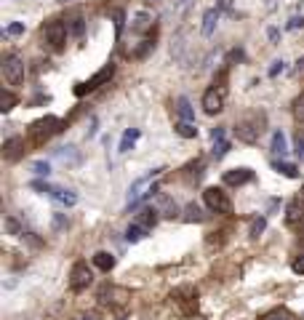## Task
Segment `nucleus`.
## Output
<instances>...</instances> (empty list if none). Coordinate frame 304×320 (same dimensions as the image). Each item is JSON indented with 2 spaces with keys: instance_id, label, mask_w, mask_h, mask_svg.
<instances>
[{
  "instance_id": "obj_1",
  "label": "nucleus",
  "mask_w": 304,
  "mask_h": 320,
  "mask_svg": "<svg viewBox=\"0 0 304 320\" xmlns=\"http://www.w3.org/2000/svg\"><path fill=\"white\" fill-rule=\"evenodd\" d=\"M264 131H267V112L264 110L245 112V115H240L232 126V134L237 136V142H245V144H256Z\"/></svg>"
},
{
  "instance_id": "obj_2",
  "label": "nucleus",
  "mask_w": 304,
  "mask_h": 320,
  "mask_svg": "<svg viewBox=\"0 0 304 320\" xmlns=\"http://www.w3.org/2000/svg\"><path fill=\"white\" fill-rule=\"evenodd\" d=\"M64 126V120L54 118V115H45L40 120H35V123L30 126V131H27V142H30L32 147H43L54 134H59Z\"/></svg>"
},
{
  "instance_id": "obj_3",
  "label": "nucleus",
  "mask_w": 304,
  "mask_h": 320,
  "mask_svg": "<svg viewBox=\"0 0 304 320\" xmlns=\"http://www.w3.org/2000/svg\"><path fill=\"white\" fill-rule=\"evenodd\" d=\"M163 171H166V168H152L149 174H144L141 179H136V182L128 187V208H131V205H136V203H141L144 197H149V195L158 192L155 187H149V184L155 182V179L163 174Z\"/></svg>"
},
{
  "instance_id": "obj_4",
  "label": "nucleus",
  "mask_w": 304,
  "mask_h": 320,
  "mask_svg": "<svg viewBox=\"0 0 304 320\" xmlns=\"http://www.w3.org/2000/svg\"><path fill=\"white\" fill-rule=\"evenodd\" d=\"M40 35H43V43L48 45L51 51H62L64 43H67V37H70V27H67V22H59V19H54V22L43 24Z\"/></svg>"
},
{
  "instance_id": "obj_5",
  "label": "nucleus",
  "mask_w": 304,
  "mask_h": 320,
  "mask_svg": "<svg viewBox=\"0 0 304 320\" xmlns=\"http://www.w3.org/2000/svg\"><path fill=\"white\" fill-rule=\"evenodd\" d=\"M203 203L208 211L214 214H222V216H230L232 214V200L222 187H206L203 190Z\"/></svg>"
},
{
  "instance_id": "obj_6",
  "label": "nucleus",
  "mask_w": 304,
  "mask_h": 320,
  "mask_svg": "<svg viewBox=\"0 0 304 320\" xmlns=\"http://www.w3.org/2000/svg\"><path fill=\"white\" fill-rule=\"evenodd\" d=\"M224 99H227V86H214L208 88L206 93H203V112L206 115H219V112L224 110Z\"/></svg>"
},
{
  "instance_id": "obj_7",
  "label": "nucleus",
  "mask_w": 304,
  "mask_h": 320,
  "mask_svg": "<svg viewBox=\"0 0 304 320\" xmlns=\"http://www.w3.org/2000/svg\"><path fill=\"white\" fill-rule=\"evenodd\" d=\"M112 75H115V64H104L99 72H93L85 83H80V86L75 88V93H78V96H85V93H91V91H96L99 86H104V83H110Z\"/></svg>"
},
{
  "instance_id": "obj_8",
  "label": "nucleus",
  "mask_w": 304,
  "mask_h": 320,
  "mask_svg": "<svg viewBox=\"0 0 304 320\" xmlns=\"http://www.w3.org/2000/svg\"><path fill=\"white\" fill-rule=\"evenodd\" d=\"M171 299L182 307L184 315H197V291L192 286H179L176 291H171Z\"/></svg>"
},
{
  "instance_id": "obj_9",
  "label": "nucleus",
  "mask_w": 304,
  "mask_h": 320,
  "mask_svg": "<svg viewBox=\"0 0 304 320\" xmlns=\"http://www.w3.org/2000/svg\"><path fill=\"white\" fill-rule=\"evenodd\" d=\"M3 78L8 86H22L24 83V62L16 54H8L3 59Z\"/></svg>"
},
{
  "instance_id": "obj_10",
  "label": "nucleus",
  "mask_w": 304,
  "mask_h": 320,
  "mask_svg": "<svg viewBox=\"0 0 304 320\" xmlns=\"http://www.w3.org/2000/svg\"><path fill=\"white\" fill-rule=\"evenodd\" d=\"M32 187L40 190V192H45L48 197H54L59 205H67V208L78 203V195H75L72 190H64V187H54V184H45V182H32Z\"/></svg>"
},
{
  "instance_id": "obj_11",
  "label": "nucleus",
  "mask_w": 304,
  "mask_h": 320,
  "mask_svg": "<svg viewBox=\"0 0 304 320\" xmlns=\"http://www.w3.org/2000/svg\"><path fill=\"white\" fill-rule=\"evenodd\" d=\"M93 283V275L85 261H75L72 264V272H70V291H75V294H80V291H85Z\"/></svg>"
},
{
  "instance_id": "obj_12",
  "label": "nucleus",
  "mask_w": 304,
  "mask_h": 320,
  "mask_svg": "<svg viewBox=\"0 0 304 320\" xmlns=\"http://www.w3.org/2000/svg\"><path fill=\"white\" fill-rule=\"evenodd\" d=\"M248 182H254L251 168H230V171H224V184L227 187H243Z\"/></svg>"
},
{
  "instance_id": "obj_13",
  "label": "nucleus",
  "mask_w": 304,
  "mask_h": 320,
  "mask_svg": "<svg viewBox=\"0 0 304 320\" xmlns=\"http://www.w3.org/2000/svg\"><path fill=\"white\" fill-rule=\"evenodd\" d=\"M27 144H30V142H24V139L22 136H14V139H8V142L3 144V157L8 160V163H14V160H19V157H22L24 152H27Z\"/></svg>"
},
{
  "instance_id": "obj_14",
  "label": "nucleus",
  "mask_w": 304,
  "mask_h": 320,
  "mask_svg": "<svg viewBox=\"0 0 304 320\" xmlns=\"http://www.w3.org/2000/svg\"><path fill=\"white\" fill-rule=\"evenodd\" d=\"M211 139H214L211 155H214L216 160L224 157L227 152H230V142H227V136H224V128H214V131H211Z\"/></svg>"
},
{
  "instance_id": "obj_15",
  "label": "nucleus",
  "mask_w": 304,
  "mask_h": 320,
  "mask_svg": "<svg viewBox=\"0 0 304 320\" xmlns=\"http://www.w3.org/2000/svg\"><path fill=\"white\" fill-rule=\"evenodd\" d=\"M158 219H160V211L155 208V205H152V208H141L139 214H136V224H141V227H144L147 232H152V227H155L158 224Z\"/></svg>"
},
{
  "instance_id": "obj_16",
  "label": "nucleus",
  "mask_w": 304,
  "mask_h": 320,
  "mask_svg": "<svg viewBox=\"0 0 304 320\" xmlns=\"http://www.w3.org/2000/svg\"><path fill=\"white\" fill-rule=\"evenodd\" d=\"M219 16H222V11L219 8H208V11L203 14V27H200V32H203V37H211L214 35V30H216V22H219Z\"/></svg>"
},
{
  "instance_id": "obj_17",
  "label": "nucleus",
  "mask_w": 304,
  "mask_h": 320,
  "mask_svg": "<svg viewBox=\"0 0 304 320\" xmlns=\"http://www.w3.org/2000/svg\"><path fill=\"white\" fill-rule=\"evenodd\" d=\"M91 261H93V267L102 270V272H110L112 267H115V256H112V253H107V251H96V253L91 256Z\"/></svg>"
},
{
  "instance_id": "obj_18",
  "label": "nucleus",
  "mask_w": 304,
  "mask_h": 320,
  "mask_svg": "<svg viewBox=\"0 0 304 320\" xmlns=\"http://www.w3.org/2000/svg\"><path fill=\"white\" fill-rule=\"evenodd\" d=\"M174 131H176L179 136H184V139H195V136H197L195 120H182V118H179L176 123H174Z\"/></svg>"
},
{
  "instance_id": "obj_19",
  "label": "nucleus",
  "mask_w": 304,
  "mask_h": 320,
  "mask_svg": "<svg viewBox=\"0 0 304 320\" xmlns=\"http://www.w3.org/2000/svg\"><path fill=\"white\" fill-rule=\"evenodd\" d=\"M149 24H152V14L149 11H136L134 16H131V30H136V32L147 30Z\"/></svg>"
},
{
  "instance_id": "obj_20",
  "label": "nucleus",
  "mask_w": 304,
  "mask_h": 320,
  "mask_svg": "<svg viewBox=\"0 0 304 320\" xmlns=\"http://www.w3.org/2000/svg\"><path fill=\"white\" fill-rule=\"evenodd\" d=\"M67 27H70V35L72 37H83V32H85V22H83V16L78 11L67 19Z\"/></svg>"
},
{
  "instance_id": "obj_21",
  "label": "nucleus",
  "mask_w": 304,
  "mask_h": 320,
  "mask_svg": "<svg viewBox=\"0 0 304 320\" xmlns=\"http://www.w3.org/2000/svg\"><path fill=\"white\" fill-rule=\"evenodd\" d=\"M176 112H179V118H182V120H195V110H192V104H189L187 96L176 99Z\"/></svg>"
},
{
  "instance_id": "obj_22",
  "label": "nucleus",
  "mask_w": 304,
  "mask_h": 320,
  "mask_svg": "<svg viewBox=\"0 0 304 320\" xmlns=\"http://www.w3.org/2000/svg\"><path fill=\"white\" fill-rule=\"evenodd\" d=\"M147 235H149V232L141 227V224L131 222V224H128V230H126V240H128V243H139L141 238H147Z\"/></svg>"
},
{
  "instance_id": "obj_23",
  "label": "nucleus",
  "mask_w": 304,
  "mask_h": 320,
  "mask_svg": "<svg viewBox=\"0 0 304 320\" xmlns=\"http://www.w3.org/2000/svg\"><path fill=\"white\" fill-rule=\"evenodd\" d=\"M136 139H139V128H128L126 134H123V139H120V147H118V152H128V149L136 144Z\"/></svg>"
},
{
  "instance_id": "obj_24",
  "label": "nucleus",
  "mask_w": 304,
  "mask_h": 320,
  "mask_svg": "<svg viewBox=\"0 0 304 320\" xmlns=\"http://www.w3.org/2000/svg\"><path fill=\"white\" fill-rule=\"evenodd\" d=\"M160 203H163V208H158V211L163 214L166 219H176V216H179V205L171 200V197H166V195H160Z\"/></svg>"
},
{
  "instance_id": "obj_25",
  "label": "nucleus",
  "mask_w": 304,
  "mask_h": 320,
  "mask_svg": "<svg viewBox=\"0 0 304 320\" xmlns=\"http://www.w3.org/2000/svg\"><path fill=\"white\" fill-rule=\"evenodd\" d=\"M272 152L280 155V157L288 152V142H286V136H283V131H275L272 134Z\"/></svg>"
},
{
  "instance_id": "obj_26",
  "label": "nucleus",
  "mask_w": 304,
  "mask_h": 320,
  "mask_svg": "<svg viewBox=\"0 0 304 320\" xmlns=\"http://www.w3.org/2000/svg\"><path fill=\"white\" fill-rule=\"evenodd\" d=\"M272 166H275V171H278V174L288 176V179H296V176H299V168L293 166V163H283V160H275Z\"/></svg>"
},
{
  "instance_id": "obj_27",
  "label": "nucleus",
  "mask_w": 304,
  "mask_h": 320,
  "mask_svg": "<svg viewBox=\"0 0 304 320\" xmlns=\"http://www.w3.org/2000/svg\"><path fill=\"white\" fill-rule=\"evenodd\" d=\"M203 219H206V214L200 211V205H197V203H189L184 208V222H203Z\"/></svg>"
},
{
  "instance_id": "obj_28",
  "label": "nucleus",
  "mask_w": 304,
  "mask_h": 320,
  "mask_svg": "<svg viewBox=\"0 0 304 320\" xmlns=\"http://www.w3.org/2000/svg\"><path fill=\"white\" fill-rule=\"evenodd\" d=\"M259 320H291V312H288L286 307H278V309H272V312L262 315Z\"/></svg>"
},
{
  "instance_id": "obj_29",
  "label": "nucleus",
  "mask_w": 304,
  "mask_h": 320,
  "mask_svg": "<svg viewBox=\"0 0 304 320\" xmlns=\"http://www.w3.org/2000/svg\"><path fill=\"white\" fill-rule=\"evenodd\" d=\"M16 93H11V91H3V96H0V110L3 112H8V110H14V104H16Z\"/></svg>"
},
{
  "instance_id": "obj_30",
  "label": "nucleus",
  "mask_w": 304,
  "mask_h": 320,
  "mask_svg": "<svg viewBox=\"0 0 304 320\" xmlns=\"http://www.w3.org/2000/svg\"><path fill=\"white\" fill-rule=\"evenodd\" d=\"M152 48H155V43H152L149 37H147V40H141V45H139V48H136L134 54H131V56H134V59H144V56H147Z\"/></svg>"
},
{
  "instance_id": "obj_31",
  "label": "nucleus",
  "mask_w": 304,
  "mask_h": 320,
  "mask_svg": "<svg viewBox=\"0 0 304 320\" xmlns=\"http://www.w3.org/2000/svg\"><path fill=\"white\" fill-rule=\"evenodd\" d=\"M264 227H267V219H264V216L254 219V222H251V238H259V235L264 232Z\"/></svg>"
},
{
  "instance_id": "obj_32",
  "label": "nucleus",
  "mask_w": 304,
  "mask_h": 320,
  "mask_svg": "<svg viewBox=\"0 0 304 320\" xmlns=\"http://www.w3.org/2000/svg\"><path fill=\"white\" fill-rule=\"evenodd\" d=\"M3 35H6V37H19V35H24V24H22V22H14V24H8Z\"/></svg>"
},
{
  "instance_id": "obj_33",
  "label": "nucleus",
  "mask_w": 304,
  "mask_h": 320,
  "mask_svg": "<svg viewBox=\"0 0 304 320\" xmlns=\"http://www.w3.org/2000/svg\"><path fill=\"white\" fill-rule=\"evenodd\" d=\"M6 227H8V232H11V235H16V238H22V235H24V230L19 227V222L14 219V216H6Z\"/></svg>"
},
{
  "instance_id": "obj_34",
  "label": "nucleus",
  "mask_w": 304,
  "mask_h": 320,
  "mask_svg": "<svg viewBox=\"0 0 304 320\" xmlns=\"http://www.w3.org/2000/svg\"><path fill=\"white\" fill-rule=\"evenodd\" d=\"M32 171H35L37 176H48V174H51V166L45 163V160H35V163H32Z\"/></svg>"
},
{
  "instance_id": "obj_35",
  "label": "nucleus",
  "mask_w": 304,
  "mask_h": 320,
  "mask_svg": "<svg viewBox=\"0 0 304 320\" xmlns=\"http://www.w3.org/2000/svg\"><path fill=\"white\" fill-rule=\"evenodd\" d=\"M293 149H296V155L304 160V134L296 131V136H293Z\"/></svg>"
},
{
  "instance_id": "obj_36",
  "label": "nucleus",
  "mask_w": 304,
  "mask_h": 320,
  "mask_svg": "<svg viewBox=\"0 0 304 320\" xmlns=\"http://www.w3.org/2000/svg\"><path fill=\"white\" fill-rule=\"evenodd\" d=\"M293 118H296V120H304V93H301L296 101H293Z\"/></svg>"
},
{
  "instance_id": "obj_37",
  "label": "nucleus",
  "mask_w": 304,
  "mask_h": 320,
  "mask_svg": "<svg viewBox=\"0 0 304 320\" xmlns=\"http://www.w3.org/2000/svg\"><path fill=\"white\" fill-rule=\"evenodd\" d=\"M283 70H286V62H283V59H275L272 67H270V78H278Z\"/></svg>"
},
{
  "instance_id": "obj_38",
  "label": "nucleus",
  "mask_w": 304,
  "mask_h": 320,
  "mask_svg": "<svg viewBox=\"0 0 304 320\" xmlns=\"http://www.w3.org/2000/svg\"><path fill=\"white\" fill-rule=\"evenodd\" d=\"M291 270H293V272H299V275H304V256L293 259V261H291Z\"/></svg>"
},
{
  "instance_id": "obj_39",
  "label": "nucleus",
  "mask_w": 304,
  "mask_h": 320,
  "mask_svg": "<svg viewBox=\"0 0 304 320\" xmlns=\"http://www.w3.org/2000/svg\"><path fill=\"white\" fill-rule=\"evenodd\" d=\"M267 35H270L272 45H278V43H280V30H278V27H270V30H267Z\"/></svg>"
},
{
  "instance_id": "obj_40",
  "label": "nucleus",
  "mask_w": 304,
  "mask_h": 320,
  "mask_svg": "<svg viewBox=\"0 0 304 320\" xmlns=\"http://www.w3.org/2000/svg\"><path fill=\"white\" fill-rule=\"evenodd\" d=\"M112 16H115V32H118V37H120V32H123V11H115Z\"/></svg>"
},
{
  "instance_id": "obj_41",
  "label": "nucleus",
  "mask_w": 304,
  "mask_h": 320,
  "mask_svg": "<svg viewBox=\"0 0 304 320\" xmlns=\"http://www.w3.org/2000/svg\"><path fill=\"white\" fill-rule=\"evenodd\" d=\"M299 27H304V16H293L288 22V30H299Z\"/></svg>"
},
{
  "instance_id": "obj_42",
  "label": "nucleus",
  "mask_w": 304,
  "mask_h": 320,
  "mask_svg": "<svg viewBox=\"0 0 304 320\" xmlns=\"http://www.w3.org/2000/svg\"><path fill=\"white\" fill-rule=\"evenodd\" d=\"M216 8H219V11H230V8H232V0H219V3H216Z\"/></svg>"
},
{
  "instance_id": "obj_43",
  "label": "nucleus",
  "mask_w": 304,
  "mask_h": 320,
  "mask_svg": "<svg viewBox=\"0 0 304 320\" xmlns=\"http://www.w3.org/2000/svg\"><path fill=\"white\" fill-rule=\"evenodd\" d=\"M296 72H299V75L304 72V59H299V62H296Z\"/></svg>"
},
{
  "instance_id": "obj_44",
  "label": "nucleus",
  "mask_w": 304,
  "mask_h": 320,
  "mask_svg": "<svg viewBox=\"0 0 304 320\" xmlns=\"http://www.w3.org/2000/svg\"><path fill=\"white\" fill-rule=\"evenodd\" d=\"M80 320H96V315H83Z\"/></svg>"
}]
</instances>
